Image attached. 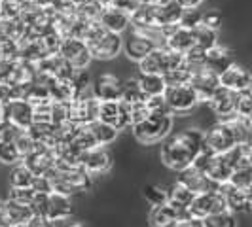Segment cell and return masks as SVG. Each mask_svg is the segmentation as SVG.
I'll return each mask as SVG.
<instances>
[{
	"mask_svg": "<svg viewBox=\"0 0 252 227\" xmlns=\"http://www.w3.org/2000/svg\"><path fill=\"white\" fill-rule=\"evenodd\" d=\"M205 133L199 129H186L177 133L163 142L161 146V161L171 170H184L195 163L197 155L203 151Z\"/></svg>",
	"mask_w": 252,
	"mask_h": 227,
	"instance_id": "6da1fadb",
	"label": "cell"
},
{
	"mask_svg": "<svg viewBox=\"0 0 252 227\" xmlns=\"http://www.w3.org/2000/svg\"><path fill=\"white\" fill-rule=\"evenodd\" d=\"M86 44H88L91 57L99 59V61L114 59L124 48V40L120 38V34L102 28L99 23H93V27L89 28L88 36H86Z\"/></svg>",
	"mask_w": 252,
	"mask_h": 227,
	"instance_id": "7a4b0ae2",
	"label": "cell"
},
{
	"mask_svg": "<svg viewBox=\"0 0 252 227\" xmlns=\"http://www.w3.org/2000/svg\"><path fill=\"white\" fill-rule=\"evenodd\" d=\"M173 127V112L171 110H159L152 112L144 121L133 125V135L135 139L142 144H154L158 140L165 139Z\"/></svg>",
	"mask_w": 252,
	"mask_h": 227,
	"instance_id": "3957f363",
	"label": "cell"
},
{
	"mask_svg": "<svg viewBox=\"0 0 252 227\" xmlns=\"http://www.w3.org/2000/svg\"><path fill=\"white\" fill-rule=\"evenodd\" d=\"M184 63V55L177 51L169 50L167 46H159L152 51L146 59L139 63V68L142 74H159L167 76L171 70L178 68Z\"/></svg>",
	"mask_w": 252,
	"mask_h": 227,
	"instance_id": "277c9868",
	"label": "cell"
},
{
	"mask_svg": "<svg viewBox=\"0 0 252 227\" xmlns=\"http://www.w3.org/2000/svg\"><path fill=\"white\" fill-rule=\"evenodd\" d=\"M36 80V64L25 59H13L0 63V84L27 87Z\"/></svg>",
	"mask_w": 252,
	"mask_h": 227,
	"instance_id": "5b68a950",
	"label": "cell"
},
{
	"mask_svg": "<svg viewBox=\"0 0 252 227\" xmlns=\"http://www.w3.org/2000/svg\"><path fill=\"white\" fill-rule=\"evenodd\" d=\"M195 167L207 174V178L220 186V184H226L231 180V174H233V167L229 163L227 155H215V153H209V151H201L195 159Z\"/></svg>",
	"mask_w": 252,
	"mask_h": 227,
	"instance_id": "8992f818",
	"label": "cell"
},
{
	"mask_svg": "<svg viewBox=\"0 0 252 227\" xmlns=\"http://www.w3.org/2000/svg\"><path fill=\"white\" fill-rule=\"evenodd\" d=\"M167 108L173 114H189L197 104L199 97L189 84H171L163 93Z\"/></svg>",
	"mask_w": 252,
	"mask_h": 227,
	"instance_id": "52a82bcc",
	"label": "cell"
},
{
	"mask_svg": "<svg viewBox=\"0 0 252 227\" xmlns=\"http://www.w3.org/2000/svg\"><path fill=\"white\" fill-rule=\"evenodd\" d=\"M237 146L233 131L227 121H218L205 133V142H203V151L215 153V155H224L229 150Z\"/></svg>",
	"mask_w": 252,
	"mask_h": 227,
	"instance_id": "ba28073f",
	"label": "cell"
},
{
	"mask_svg": "<svg viewBox=\"0 0 252 227\" xmlns=\"http://www.w3.org/2000/svg\"><path fill=\"white\" fill-rule=\"evenodd\" d=\"M222 210H227V206L222 193L216 188L213 191L195 195L191 204L188 206V216L193 220H205V218L216 214V212H222Z\"/></svg>",
	"mask_w": 252,
	"mask_h": 227,
	"instance_id": "9c48e42d",
	"label": "cell"
},
{
	"mask_svg": "<svg viewBox=\"0 0 252 227\" xmlns=\"http://www.w3.org/2000/svg\"><path fill=\"white\" fill-rule=\"evenodd\" d=\"M99 104L101 102L89 95L88 91L80 93L74 101L70 102V121L76 125H89L95 119H99Z\"/></svg>",
	"mask_w": 252,
	"mask_h": 227,
	"instance_id": "30bf717a",
	"label": "cell"
},
{
	"mask_svg": "<svg viewBox=\"0 0 252 227\" xmlns=\"http://www.w3.org/2000/svg\"><path fill=\"white\" fill-rule=\"evenodd\" d=\"M237 99H239L237 91H231V89L220 85L215 95L207 101V106L220 121H227L233 115H237Z\"/></svg>",
	"mask_w": 252,
	"mask_h": 227,
	"instance_id": "8fae6325",
	"label": "cell"
},
{
	"mask_svg": "<svg viewBox=\"0 0 252 227\" xmlns=\"http://www.w3.org/2000/svg\"><path fill=\"white\" fill-rule=\"evenodd\" d=\"M59 55L66 63L72 64L76 70H86L93 59L88 50L86 40H80V38H63Z\"/></svg>",
	"mask_w": 252,
	"mask_h": 227,
	"instance_id": "7c38bea8",
	"label": "cell"
},
{
	"mask_svg": "<svg viewBox=\"0 0 252 227\" xmlns=\"http://www.w3.org/2000/svg\"><path fill=\"white\" fill-rule=\"evenodd\" d=\"M99 121L116 127L118 131L131 127V108L124 101H106L99 104Z\"/></svg>",
	"mask_w": 252,
	"mask_h": 227,
	"instance_id": "4fadbf2b",
	"label": "cell"
},
{
	"mask_svg": "<svg viewBox=\"0 0 252 227\" xmlns=\"http://www.w3.org/2000/svg\"><path fill=\"white\" fill-rule=\"evenodd\" d=\"M156 48H159V44H158L154 38L146 36L144 32H139V30H135V28L129 32V36H127L126 42H124L126 55L131 61H137V63H140L142 59H146Z\"/></svg>",
	"mask_w": 252,
	"mask_h": 227,
	"instance_id": "5bb4252c",
	"label": "cell"
},
{
	"mask_svg": "<svg viewBox=\"0 0 252 227\" xmlns=\"http://www.w3.org/2000/svg\"><path fill=\"white\" fill-rule=\"evenodd\" d=\"M21 161H23V163H25L36 176H46L48 172H51V170L55 169L57 157H55L53 148L40 146V144H38L36 148L31 151L29 155H25Z\"/></svg>",
	"mask_w": 252,
	"mask_h": 227,
	"instance_id": "9a60e30c",
	"label": "cell"
},
{
	"mask_svg": "<svg viewBox=\"0 0 252 227\" xmlns=\"http://www.w3.org/2000/svg\"><path fill=\"white\" fill-rule=\"evenodd\" d=\"M4 119L13 123L15 127L27 131L34 123V108L25 99H15L4 106Z\"/></svg>",
	"mask_w": 252,
	"mask_h": 227,
	"instance_id": "2e32d148",
	"label": "cell"
},
{
	"mask_svg": "<svg viewBox=\"0 0 252 227\" xmlns=\"http://www.w3.org/2000/svg\"><path fill=\"white\" fill-rule=\"evenodd\" d=\"M80 165L89 174H104L112 167V155L106 146H95L91 150L80 153Z\"/></svg>",
	"mask_w": 252,
	"mask_h": 227,
	"instance_id": "e0dca14e",
	"label": "cell"
},
{
	"mask_svg": "<svg viewBox=\"0 0 252 227\" xmlns=\"http://www.w3.org/2000/svg\"><path fill=\"white\" fill-rule=\"evenodd\" d=\"M91 93H93V97L99 102L122 101L124 84L120 82V78H116L114 74H101L93 82Z\"/></svg>",
	"mask_w": 252,
	"mask_h": 227,
	"instance_id": "ac0fdd59",
	"label": "cell"
},
{
	"mask_svg": "<svg viewBox=\"0 0 252 227\" xmlns=\"http://www.w3.org/2000/svg\"><path fill=\"white\" fill-rule=\"evenodd\" d=\"M189 218L186 208H180L175 202L167 201L159 206H154L150 212V224L152 227H167L177 224L178 220Z\"/></svg>",
	"mask_w": 252,
	"mask_h": 227,
	"instance_id": "d6986e66",
	"label": "cell"
},
{
	"mask_svg": "<svg viewBox=\"0 0 252 227\" xmlns=\"http://www.w3.org/2000/svg\"><path fill=\"white\" fill-rule=\"evenodd\" d=\"M189 85L195 89V93L199 97V102H207L216 93V89L220 87V76L203 66L199 70H195V74L191 76Z\"/></svg>",
	"mask_w": 252,
	"mask_h": 227,
	"instance_id": "ffe728a7",
	"label": "cell"
},
{
	"mask_svg": "<svg viewBox=\"0 0 252 227\" xmlns=\"http://www.w3.org/2000/svg\"><path fill=\"white\" fill-rule=\"evenodd\" d=\"M178 182H182L184 186L188 189H191L195 195H199V193H207V191H213L216 189L218 186L213 184L205 172H201L195 165H191L188 169H184V170H180L178 172Z\"/></svg>",
	"mask_w": 252,
	"mask_h": 227,
	"instance_id": "44dd1931",
	"label": "cell"
},
{
	"mask_svg": "<svg viewBox=\"0 0 252 227\" xmlns=\"http://www.w3.org/2000/svg\"><path fill=\"white\" fill-rule=\"evenodd\" d=\"M165 46L169 50L177 51V53H188L189 50L195 48V32L193 28H186V27H173L169 30V34L165 38Z\"/></svg>",
	"mask_w": 252,
	"mask_h": 227,
	"instance_id": "7402d4cb",
	"label": "cell"
},
{
	"mask_svg": "<svg viewBox=\"0 0 252 227\" xmlns=\"http://www.w3.org/2000/svg\"><path fill=\"white\" fill-rule=\"evenodd\" d=\"M251 82H252L251 72L247 68H243L241 64H235V63L220 74V85L231 89V91H237V93L247 91L249 85H251Z\"/></svg>",
	"mask_w": 252,
	"mask_h": 227,
	"instance_id": "603a6c76",
	"label": "cell"
},
{
	"mask_svg": "<svg viewBox=\"0 0 252 227\" xmlns=\"http://www.w3.org/2000/svg\"><path fill=\"white\" fill-rule=\"evenodd\" d=\"M218 191L222 193V197H224V201H226L227 210H231L233 214L251 210V208H249V195H247V189L237 188V186H233L231 182H226V184H220V186H218Z\"/></svg>",
	"mask_w": 252,
	"mask_h": 227,
	"instance_id": "cb8c5ba5",
	"label": "cell"
},
{
	"mask_svg": "<svg viewBox=\"0 0 252 227\" xmlns=\"http://www.w3.org/2000/svg\"><path fill=\"white\" fill-rule=\"evenodd\" d=\"M97 23H99L102 28L110 30V32L122 34L124 30H127V27L131 25V15L127 12H124V10H118V8L108 6V8L102 10L101 17H99Z\"/></svg>",
	"mask_w": 252,
	"mask_h": 227,
	"instance_id": "d4e9b609",
	"label": "cell"
},
{
	"mask_svg": "<svg viewBox=\"0 0 252 227\" xmlns=\"http://www.w3.org/2000/svg\"><path fill=\"white\" fill-rule=\"evenodd\" d=\"M72 214H74V204H72L70 197L61 195V193H50L46 218H50L53 222H64Z\"/></svg>",
	"mask_w": 252,
	"mask_h": 227,
	"instance_id": "484cf974",
	"label": "cell"
},
{
	"mask_svg": "<svg viewBox=\"0 0 252 227\" xmlns=\"http://www.w3.org/2000/svg\"><path fill=\"white\" fill-rule=\"evenodd\" d=\"M51 93V99L57 102H72L80 95L84 93L82 89L78 87L72 78H57V80H51L48 84Z\"/></svg>",
	"mask_w": 252,
	"mask_h": 227,
	"instance_id": "4316f807",
	"label": "cell"
},
{
	"mask_svg": "<svg viewBox=\"0 0 252 227\" xmlns=\"http://www.w3.org/2000/svg\"><path fill=\"white\" fill-rule=\"evenodd\" d=\"M27 36L21 17H0V44H17Z\"/></svg>",
	"mask_w": 252,
	"mask_h": 227,
	"instance_id": "83f0119b",
	"label": "cell"
},
{
	"mask_svg": "<svg viewBox=\"0 0 252 227\" xmlns=\"http://www.w3.org/2000/svg\"><path fill=\"white\" fill-rule=\"evenodd\" d=\"M235 63L233 61V55L227 48H222V46H215L205 53V68H209L211 72L215 74H222L224 70H227L231 64Z\"/></svg>",
	"mask_w": 252,
	"mask_h": 227,
	"instance_id": "f1b7e54d",
	"label": "cell"
},
{
	"mask_svg": "<svg viewBox=\"0 0 252 227\" xmlns=\"http://www.w3.org/2000/svg\"><path fill=\"white\" fill-rule=\"evenodd\" d=\"M27 131H29L31 139L40 146L53 148V146L59 144V125H55V123H38V121H34Z\"/></svg>",
	"mask_w": 252,
	"mask_h": 227,
	"instance_id": "f546056e",
	"label": "cell"
},
{
	"mask_svg": "<svg viewBox=\"0 0 252 227\" xmlns=\"http://www.w3.org/2000/svg\"><path fill=\"white\" fill-rule=\"evenodd\" d=\"M4 206H6V214H8V220H10V226H27L34 216L32 208L29 204H21V202H15L12 199H6Z\"/></svg>",
	"mask_w": 252,
	"mask_h": 227,
	"instance_id": "4dcf8cb0",
	"label": "cell"
},
{
	"mask_svg": "<svg viewBox=\"0 0 252 227\" xmlns=\"http://www.w3.org/2000/svg\"><path fill=\"white\" fill-rule=\"evenodd\" d=\"M227 123L233 131V137L237 146H251L252 144V125L249 117L243 115H233L231 119H227Z\"/></svg>",
	"mask_w": 252,
	"mask_h": 227,
	"instance_id": "1f68e13d",
	"label": "cell"
},
{
	"mask_svg": "<svg viewBox=\"0 0 252 227\" xmlns=\"http://www.w3.org/2000/svg\"><path fill=\"white\" fill-rule=\"evenodd\" d=\"M137 82H139L140 85V91L146 97H159V95H163L165 89H167L165 76H159V74H142L140 72Z\"/></svg>",
	"mask_w": 252,
	"mask_h": 227,
	"instance_id": "d6a6232c",
	"label": "cell"
},
{
	"mask_svg": "<svg viewBox=\"0 0 252 227\" xmlns=\"http://www.w3.org/2000/svg\"><path fill=\"white\" fill-rule=\"evenodd\" d=\"M34 182H36V174L23 161L12 165V170H10L12 188H34Z\"/></svg>",
	"mask_w": 252,
	"mask_h": 227,
	"instance_id": "836d02e7",
	"label": "cell"
},
{
	"mask_svg": "<svg viewBox=\"0 0 252 227\" xmlns=\"http://www.w3.org/2000/svg\"><path fill=\"white\" fill-rule=\"evenodd\" d=\"M89 129H91V133H93V137H95L99 146H106V144L114 142V140L118 139V133H120L116 127L108 125L104 121H99V119L89 123Z\"/></svg>",
	"mask_w": 252,
	"mask_h": 227,
	"instance_id": "e575fe53",
	"label": "cell"
},
{
	"mask_svg": "<svg viewBox=\"0 0 252 227\" xmlns=\"http://www.w3.org/2000/svg\"><path fill=\"white\" fill-rule=\"evenodd\" d=\"M70 144H72L80 153H84V151H88V150H91V148H95V146H99L97 140H95V137H93V133H91V129H89V125H78L74 137H72V140H70Z\"/></svg>",
	"mask_w": 252,
	"mask_h": 227,
	"instance_id": "d590c367",
	"label": "cell"
},
{
	"mask_svg": "<svg viewBox=\"0 0 252 227\" xmlns=\"http://www.w3.org/2000/svg\"><path fill=\"white\" fill-rule=\"evenodd\" d=\"M193 197H195V193L191 189L186 188L182 182H178V180L169 188V201L178 204L180 208H186L188 210V206L191 204Z\"/></svg>",
	"mask_w": 252,
	"mask_h": 227,
	"instance_id": "8d00e7d4",
	"label": "cell"
},
{
	"mask_svg": "<svg viewBox=\"0 0 252 227\" xmlns=\"http://www.w3.org/2000/svg\"><path fill=\"white\" fill-rule=\"evenodd\" d=\"M31 8V0H0V17H21Z\"/></svg>",
	"mask_w": 252,
	"mask_h": 227,
	"instance_id": "74e56055",
	"label": "cell"
},
{
	"mask_svg": "<svg viewBox=\"0 0 252 227\" xmlns=\"http://www.w3.org/2000/svg\"><path fill=\"white\" fill-rule=\"evenodd\" d=\"M203 227H237V218L231 210H222L201 220Z\"/></svg>",
	"mask_w": 252,
	"mask_h": 227,
	"instance_id": "f35d334b",
	"label": "cell"
},
{
	"mask_svg": "<svg viewBox=\"0 0 252 227\" xmlns=\"http://www.w3.org/2000/svg\"><path fill=\"white\" fill-rule=\"evenodd\" d=\"M122 101L126 102V104H129V106L146 101V95L140 91V85H139V82H137V78H133V80H129L127 84H124V95H122Z\"/></svg>",
	"mask_w": 252,
	"mask_h": 227,
	"instance_id": "ab89813d",
	"label": "cell"
},
{
	"mask_svg": "<svg viewBox=\"0 0 252 227\" xmlns=\"http://www.w3.org/2000/svg\"><path fill=\"white\" fill-rule=\"evenodd\" d=\"M195 32V48H201V50L209 51L211 48L218 46V40H216V30H211L207 27H195L193 28Z\"/></svg>",
	"mask_w": 252,
	"mask_h": 227,
	"instance_id": "60d3db41",
	"label": "cell"
},
{
	"mask_svg": "<svg viewBox=\"0 0 252 227\" xmlns=\"http://www.w3.org/2000/svg\"><path fill=\"white\" fill-rule=\"evenodd\" d=\"M144 199L150 202L152 206H159L169 201V189L158 184H148L144 188Z\"/></svg>",
	"mask_w": 252,
	"mask_h": 227,
	"instance_id": "b9f144b4",
	"label": "cell"
},
{
	"mask_svg": "<svg viewBox=\"0 0 252 227\" xmlns=\"http://www.w3.org/2000/svg\"><path fill=\"white\" fill-rule=\"evenodd\" d=\"M102 10H104V6H102L99 0H86V2H82V4L78 6L76 12L80 13L82 17H86V19H89V21L97 23L99 17H101Z\"/></svg>",
	"mask_w": 252,
	"mask_h": 227,
	"instance_id": "7bdbcfd3",
	"label": "cell"
},
{
	"mask_svg": "<svg viewBox=\"0 0 252 227\" xmlns=\"http://www.w3.org/2000/svg\"><path fill=\"white\" fill-rule=\"evenodd\" d=\"M0 161L6 165H15L21 161V153L13 140H0Z\"/></svg>",
	"mask_w": 252,
	"mask_h": 227,
	"instance_id": "ee69618b",
	"label": "cell"
},
{
	"mask_svg": "<svg viewBox=\"0 0 252 227\" xmlns=\"http://www.w3.org/2000/svg\"><path fill=\"white\" fill-rule=\"evenodd\" d=\"M34 195H36V191H34L32 188H12L10 195H8V199L31 206L32 201H34Z\"/></svg>",
	"mask_w": 252,
	"mask_h": 227,
	"instance_id": "f6af8a7d",
	"label": "cell"
},
{
	"mask_svg": "<svg viewBox=\"0 0 252 227\" xmlns=\"http://www.w3.org/2000/svg\"><path fill=\"white\" fill-rule=\"evenodd\" d=\"M201 17L203 13L197 8H184V13L180 17V27H186V28H195V27L201 25Z\"/></svg>",
	"mask_w": 252,
	"mask_h": 227,
	"instance_id": "bcb514c9",
	"label": "cell"
},
{
	"mask_svg": "<svg viewBox=\"0 0 252 227\" xmlns=\"http://www.w3.org/2000/svg\"><path fill=\"white\" fill-rule=\"evenodd\" d=\"M13 142H15L17 150H19V153H21V159H23L25 155H29V153H31V151H32L38 146L36 142L31 139L29 131H21V133H19V137L13 140Z\"/></svg>",
	"mask_w": 252,
	"mask_h": 227,
	"instance_id": "7dc6e473",
	"label": "cell"
},
{
	"mask_svg": "<svg viewBox=\"0 0 252 227\" xmlns=\"http://www.w3.org/2000/svg\"><path fill=\"white\" fill-rule=\"evenodd\" d=\"M229 182L233 186H237V188L249 189L252 186V169H237V170H233Z\"/></svg>",
	"mask_w": 252,
	"mask_h": 227,
	"instance_id": "c3c4849f",
	"label": "cell"
},
{
	"mask_svg": "<svg viewBox=\"0 0 252 227\" xmlns=\"http://www.w3.org/2000/svg\"><path fill=\"white\" fill-rule=\"evenodd\" d=\"M201 25L211 28V30H218L222 27V13L216 12V10H209V12L203 13L201 17Z\"/></svg>",
	"mask_w": 252,
	"mask_h": 227,
	"instance_id": "681fc988",
	"label": "cell"
},
{
	"mask_svg": "<svg viewBox=\"0 0 252 227\" xmlns=\"http://www.w3.org/2000/svg\"><path fill=\"white\" fill-rule=\"evenodd\" d=\"M252 114V97L243 91L239 93V99H237V115H243V117H249Z\"/></svg>",
	"mask_w": 252,
	"mask_h": 227,
	"instance_id": "f907efd6",
	"label": "cell"
},
{
	"mask_svg": "<svg viewBox=\"0 0 252 227\" xmlns=\"http://www.w3.org/2000/svg\"><path fill=\"white\" fill-rule=\"evenodd\" d=\"M21 131H23V129H19V127H15L13 123L4 119V121L0 123V140H15L19 137Z\"/></svg>",
	"mask_w": 252,
	"mask_h": 227,
	"instance_id": "816d5d0a",
	"label": "cell"
},
{
	"mask_svg": "<svg viewBox=\"0 0 252 227\" xmlns=\"http://www.w3.org/2000/svg\"><path fill=\"white\" fill-rule=\"evenodd\" d=\"M167 227H203L201 220H193V218H184V220H178L177 224Z\"/></svg>",
	"mask_w": 252,
	"mask_h": 227,
	"instance_id": "f5cc1de1",
	"label": "cell"
},
{
	"mask_svg": "<svg viewBox=\"0 0 252 227\" xmlns=\"http://www.w3.org/2000/svg\"><path fill=\"white\" fill-rule=\"evenodd\" d=\"M0 227H12L10 226V220H8V214H6L4 201H0Z\"/></svg>",
	"mask_w": 252,
	"mask_h": 227,
	"instance_id": "db71d44e",
	"label": "cell"
},
{
	"mask_svg": "<svg viewBox=\"0 0 252 227\" xmlns=\"http://www.w3.org/2000/svg\"><path fill=\"white\" fill-rule=\"evenodd\" d=\"M182 8H197L203 0H177Z\"/></svg>",
	"mask_w": 252,
	"mask_h": 227,
	"instance_id": "11a10c76",
	"label": "cell"
},
{
	"mask_svg": "<svg viewBox=\"0 0 252 227\" xmlns=\"http://www.w3.org/2000/svg\"><path fill=\"white\" fill-rule=\"evenodd\" d=\"M31 6H36V8H50L51 0H31Z\"/></svg>",
	"mask_w": 252,
	"mask_h": 227,
	"instance_id": "9f6ffc18",
	"label": "cell"
},
{
	"mask_svg": "<svg viewBox=\"0 0 252 227\" xmlns=\"http://www.w3.org/2000/svg\"><path fill=\"white\" fill-rule=\"evenodd\" d=\"M247 195H249V208L252 210V186L247 189Z\"/></svg>",
	"mask_w": 252,
	"mask_h": 227,
	"instance_id": "6f0895ef",
	"label": "cell"
},
{
	"mask_svg": "<svg viewBox=\"0 0 252 227\" xmlns=\"http://www.w3.org/2000/svg\"><path fill=\"white\" fill-rule=\"evenodd\" d=\"M142 4H159V2H165V0H140Z\"/></svg>",
	"mask_w": 252,
	"mask_h": 227,
	"instance_id": "680465c9",
	"label": "cell"
},
{
	"mask_svg": "<svg viewBox=\"0 0 252 227\" xmlns=\"http://www.w3.org/2000/svg\"><path fill=\"white\" fill-rule=\"evenodd\" d=\"M99 2H101V4L104 6V8H108V6L112 4V0H99Z\"/></svg>",
	"mask_w": 252,
	"mask_h": 227,
	"instance_id": "91938a15",
	"label": "cell"
},
{
	"mask_svg": "<svg viewBox=\"0 0 252 227\" xmlns=\"http://www.w3.org/2000/svg\"><path fill=\"white\" fill-rule=\"evenodd\" d=\"M4 121V104H0V123Z\"/></svg>",
	"mask_w": 252,
	"mask_h": 227,
	"instance_id": "94428289",
	"label": "cell"
},
{
	"mask_svg": "<svg viewBox=\"0 0 252 227\" xmlns=\"http://www.w3.org/2000/svg\"><path fill=\"white\" fill-rule=\"evenodd\" d=\"M247 93H249V95L252 97V82H251V85H249V89H247Z\"/></svg>",
	"mask_w": 252,
	"mask_h": 227,
	"instance_id": "6125c7cd",
	"label": "cell"
},
{
	"mask_svg": "<svg viewBox=\"0 0 252 227\" xmlns=\"http://www.w3.org/2000/svg\"><path fill=\"white\" fill-rule=\"evenodd\" d=\"M76 2H78V4H82V2H86V0H76Z\"/></svg>",
	"mask_w": 252,
	"mask_h": 227,
	"instance_id": "be15d7a7",
	"label": "cell"
},
{
	"mask_svg": "<svg viewBox=\"0 0 252 227\" xmlns=\"http://www.w3.org/2000/svg\"><path fill=\"white\" fill-rule=\"evenodd\" d=\"M249 119H251V125H252V114H251V115H249Z\"/></svg>",
	"mask_w": 252,
	"mask_h": 227,
	"instance_id": "e7e4bbea",
	"label": "cell"
},
{
	"mask_svg": "<svg viewBox=\"0 0 252 227\" xmlns=\"http://www.w3.org/2000/svg\"><path fill=\"white\" fill-rule=\"evenodd\" d=\"M68 227H84V226H68Z\"/></svg>",
	"mask_w": 252,
	"mask_h": 227,
	"instance_id": "03108f58",
	"label": "cell"
}]
</instances>
